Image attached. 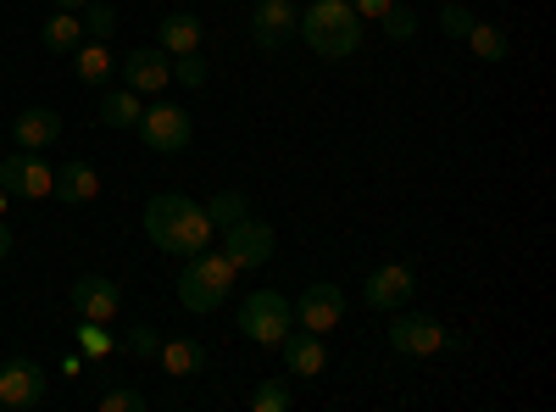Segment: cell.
I'll use <instances>...</instances> for the list:
<instances>
[{"instance_id": "1", "label": "cell", "mask_w": 556, "mask_h": 412, "mask_svg": "<svg viewBox=\"0 0 556 412\" xmlns=\"http://www.w3.org/2000/svg\"><path fill=\"white\" fill-rule=\"evenodd\" d=\"M146 235H151V246L167 251V257H195V251L212 246L217 228H212V217H206L201 201L167 190V196H151V207H146Z\"/></svg>"}, {"instance_id": "2", "label": "cell", "mask_w": 556, "mask_h": 412, "mask_svg": "<svg viewBox=\"0 0 556 412\" xmlns=\"http://www.w3.org/2000/svg\"><path fill=\"white\" fill-rule=\"evenodd\" d=\"M295 34L306 39V51L323 57V62H345L356 57V45H362V17L345 7V0H312V7L301 12Z\"/></svg>"}, {"instance_id": "3", "label": "cell", "mask_w": 556, "mask_h": 412, "mask_svg": "<svg viewBox=\"0 0 556 412\" xmlns=\"http://www.w3.org/2000/svg\"><path fill=\"white\" fill-rule=\"evenodd\" d=\"M235 279H240V267L228 262L223 251H195V257H184V273H178V301L190 307V312H217L228 296H235Z\"/></svg>"}, {"instance_id": "4", "label": "cell", "mask_w": 556, "mask_h": 412, "mask_svg": "<svg viewBox=\"0 0 556 412\" xmlns=\"http://www.w3.org/2000/svg\"><path fill=\"white\" fill-rule=\"evenodd\" d=\"M295 329V312H290V301L278 296V290H256L245 307H240V335L251 340V346H273L278 351V340H285Z\"/></svg>"}, {"instance_id": "5", "label": "cell", "mask_w": 556, "mask_h": 412, "mask_svg": "<svg viewBox=\"0 0 556 412\" xmlns=\"http://www.w3.org/2000/svg\"><path fill=\"white\" fill-rule=\"evenodd\" d=\"M273 240H278V235H273V223H262V217L245 212L240 223H228V228H223V246H217V251L235 262L240 273H256V267L273 257Z\"/></svg>"}, {"instance_id": "6", "label": "cell", "mask_w": 556, "mask_h": 412, "mask_svg": "<svg viewBox=\"0 0 556 412\" xmlns=\"http://www.w3.org/2000/svg\"><path fill=\"white\" fill-rule=\"evenodd\" d=\"M134 128H139V140H146V151H156V157H173V151H184V146H190L195 117L184 112V107H146Z\"/></svg>"}, {"instance_id": "7", "label": "cell", "mask_w": 556, "mask_h": 412, "mask_svg": "<svg viewBox=\"0 0 556 412\" xmlns=\"http://www.w3.org/2000/svg\"><path fill=\"white\" fill-rule=\"evenodd\" d=\"M56 185V167L39 162V151H12L0 157V190L7 196H23V201H45Z\"/></svg>"}, {"instance_id": "8", "label": "cell", "mask_w": 556, "mask_h": 412, "mask_svg": "<svg viewBox=\"0 0 556 412\" xmlns=\"http://www.w3.org/2000/svg\"><path fill=\"white\" fill-rule=\"evenodd\" d=\"M290 312L306 335H329L345 324V290L340 285H306L301 301H290Z\"/></svg>"}, {"instance_id": "9", "label": "cell", "mask_w": 556, "mask_h": 412, "mask_svg": "<svg viewBox=\"0 0 556 412\" xmlns=\"http://www.w3.org/2000/svg\"><path fill=\"white\" fill-rule=\"evenodd\" d=\"M295 23H301V7L295 0H256V12H251V39H256V51H285V45L295 39Z\"/></svg>"}, {"instance_id": "10", "label": "cell", "mask_w": 556, "mask_h": 412, "mask_svg": "<svg viewBox=\"0 0 556 412\" xmlns=\"http://www.w3.org/2000/svg\"><path fill=\"white\" fill-rule=\"evenodd\" d=\"M45 401V374L28 357H7L0 362V412H28Z\"/></svg>"}, {"instance_id": "11", "label": "cell", "mask_w": 556, "mask_h": 412, "mask_svg": "<svg viewBox=\"0 0 556 412\" xmlns=\"http://www.w3.org/2000/svg\"><path fill=\"white\" fill-rule=\"evenodd\" d=\"M412 290H417V273H412L406 262H384V267L367 273L362 301L374 307V312H401V307L412 301Z\"/></svg>"}, {"instance_id": "12", "label": "cell", "mask_w": 556, "mask_h": 412, "mask_svg": "<svg viewBox=\"0 0 556 412\" xmlns=\"http://www.w3.org/2000/svg\"><path fill=\"white\" fill-rule=\"evenodd\" d=\"M73 312L84 317V324H112V317L123 312V290L106 279V273H78L73 279Z\"/></svg>"}, {"instance_id": "13", "label": "cell", "mask_w": 556, "mask_h": 412, "mask_svg": "<svg viewBox=\"0 0 556 412\" xmlns=\"http://www.w3.org/2000/svg\"><path fill=\"white\" fill-rule=\"evenodd\" d=\"M390 351L434 357V351H445V324H434L424 312H401V317H390Z\"/></svg>"}, {"instance_id": "14", "label": "cell", "mask_w": 556, "mask_h": 412, "mask_svg": "<svg viewBox=\"0 0 556 412\" xmlns=\"http://www.w3.org/2000/svg\"><path fill=\"white\" fill-rule=\"evenodd\" d=\"M123 84L134 89V96H156V89L173 84V57L162 51V45H139V51L123 57Z\"/></svg>"}, {"instance_id": "15", "label": "cell", "mask_w": 556, "mask_h": 412, "mask_svg": "<svg viewBox=\"0 0 556 412\" xmlns=\"http://www.w3.org/2000/svg\"><path fill=\"white\" fill-rule=\"evenodd\" d=\"M278 351H285V369H290L295 379H317L323 369H329V351H323V335L290 329L285 340H278Z\"/></svg>"}, {"instance_id": "16", "label": "cell", "mask_w": 556, "mask_h": 412, "mask_svg": "<svg viewBox=\"0 0 556 412\" xmlns=\"http://www.w3.org/2000/svg\"><path fill=\"white\" fill-rule=\"evenodd\" d=\"M51 196L67 201V207H89V201L101 196V173H96V162H84V157H78V162H62Z\"/></svg>"}, {"instance_id": "17", "label": "cell", "mask_w": 556, "mask_h": 412, "mask_svg": "<svg viewBox=\"0 0 556 412\" xmlns=\"http://www.w3.org/2000/svg\"><path fill=\"white\" fill-rule=\"evenodd\" d=\"M56 134H62V117H56L51 107H28V112H17V123H12L17 151H45V146H56Z\"/></svg>"}, {"instance_id": "18", "label": "cell", "mask_w": 556, "mask_h": 412, "mask_svg": "<svg viewBox=\"0 0 556 412\" xmlns=\"http://www.w3.org/2000/svg\"><path fill=\"white\" fill-rule=\"evenodd\" d=\"M156 362H162V374H173V379H195V374H206L212 357H206L201 340H162Z\"/></svg>"}, {"instance_id": "19", "label": "cell", "mask_w": 556, "mask_h": 412, "mask_svg": "<svg viewBox=\"0 0 556 412\" xmlns=\"http://www.w3.org/2000/svg\"><path fill=\"white\" fill-rule=\"evenodd\" d=\"M201 34H206V23L195 12H167L156 39H162L167 57H190V51H201Z\"/></svg>"}, {"instance_id": "20", "label": "cell", "mask_w": 556, "mask_h": 412, "mask_svg": "<svg viewBox=\"0 0 556 412\" xmlns=\"http://www.w3.org/2000/svg\"><path fill=\"white\" fill-rule=\"evenodd\" d=\"M39 39H45V51H51V57H73L78 45H84V23H78V12H62V7H56V17H45Z\"/></svg>"}, {"instance_id": "21", "label": "cell", "mask_w": 556, "mask_h": 412, "mask_svg": "<svg viewBox=\"0 0 556 412\" xmlns=\"http://www.w3.org/2000/svg\"><path fill=\"white\" fill-rule=\"evenodd\" d=\"M139 112H146V107H139V96H134L128 84H123V89H106L101 107H96V117H101L106 128H134V123H139Z\"/></svg>"}, {"instance_id": "22", "label": "cell", "mask_w": 556, "mask_h": 412, "mask_svg": "<svg viewBox=\"0 0 556 412\" xmlns=\"http://www.w3.org/2000/svg\"><path fill=\"white\" fill-rule=\"evenodd\" d=\"M73 67H78V84H106L112 78V51L106 39H84L73 51Z\"/></svg>"}, {"instance_id": "23", "label": "cell", "mask_w": 556, "mask_h": 412, "mask_svg": "<svg viewBox=\"0 0 556 412\" xmlns=\"http://www.w3.org/2000/svg\"><path fill=\"white\" fill-rule=\"evenodd\" d=\"M462 39H468V51H473L479 62H506V51H513V39H506V28L479 23V17H473V28L462 34Z\"/></svg>"}, {"instance_id": "24", "label": "cell", "mask_w": 556, "mask_h": 412, "mask_svg": "<svg viewBox=\"0 0 556 412\" xmlns=\"http://www.w3.org/2000/svg\"><path fill=\"white\" fill-rule=\"evenodd\" d=\"M290 407H295L290 379H262V385L251 390V412H290Z\"/></svg>"}, {"instance_id": "25", "label": "cell", "mask_w": 556, "mask_h": 412, "mask_svg": "<svg viewBox=\"0 0 556 412\" xmlns=\"http://www.w3.org/2000/svg\"><path fill=\"white\" fill-rule=\"evenodd\" d=\"M78 23L89 39H112L117 34V7H106V0H89V7H78Z\"/></svg>"}, {"instance_id": "26", "label": "cell", "mask_w": 556, "mask_h": 412, "mask_svg": "<svg viewBox=\"0 0 556 412\" xmlns=\"http://www.w3.org/2000/svg\"><path fill=\"white\" fill-rule=\"evenodd\" d=\"M251 212V201H245V190H223V196H212V207H206V217H212V228H228V223H240Z\"/></svg>"}, {"instance_id": "27", "label": "cell", "mask_w": 556, "mask_h": 412, "mask_svg": "<svg viewBox=\"0 0 556 412\" xmlns=\"http://www.w3.org/2000/svg\"><path fill=\"white\" fill-rule=\"evenodd\" d=\"M473 28V12L462 7V0H451V7H440V34H451V39H462Z\"/></svg>"}, {"instance_id": "28", "label": "cell", "mask_w": 556, "mask_h": 412, "mask_svg": "<svg viewBox=\"0 0 556 412\" xmlns=\"http://www.w3.org/2000/svg\"><path fill=\"white\" fill-rule=\"evenodd\" d=\"M379 23H384V34H390V39H412V34H417V12L395 7V0H390V12H384Z\"/></svg>"}, {"instance_id": "29", "label": "cell", "mask_w": 556, "mask_h": 412, "mask_svg": "<svg viewBox=\"0 0 556 412\" xmlns=\"http://www.w3.org/2000/svg\"><path fill=\"white\" fill-rule=\"evenodd\" d=\"M173 78H178V84H190V89H201V84H206V62H201V51L173 57Z\"/></svg>"}, {"instance_id": "30", "label": "cell", "mask_w": 556, "mask_h": 412, "mask_svg": "<svg viewBox=\"0 0 556 412\" xmlns=\"http://www.w3.org/2000/svg\"><path fill=\"white\" fill-rule=\"evenodd\" d=\"M101 412H146V396L128 390V385H117V390L101 396Z\"/></svg>"}, {"instance_id": "31", "label": "cell", "mask_w": 556, "mask_h": 412, "mask_svg": "<svg viewBox=\"0 0 556 412\" xmlns=\"http://www.w3.org/2000/svg\"><path fill=\"white\" fill-rule=\"evenodd\" d=\"M78 346H84L89 357H106V351H112V335H106V324H89V329H78Z\"/></svg>"}, {"instance_id": "32", "label": "cell", "mask_w": 556, "mask_h": 412, "mask_svg": "<svg viewBox=\"0 0 556 412\" xmlns=\"http://www.w3.org/2000/svg\"><path fill=\"white\" fill-rule=\"evenodd\" d=\"M156 346H162V340H156V329H151V324L128 329V351H134V357H156Z\"/></svg>"}, {"instance_id": "33", "label": "cell", "mask_w": 556, "mask_h": 412, "mask_svg": "<svg viewBox=\"0 0 556 412\" xmlns=\"http://www.w3.org/2000/svg\"><path fill=\"white\" fill-rule=\"evenodd\" d=\"M345 7H351L356 17H384V12H390V0H345Z\"/></svg>"}, {"instance_id": "34", "label": "cell", "mask_w": 556, "mask_h": 412, "mask_svg": "<svg viewBox=\"0 0 556 412\" xmlns=\"http://www.w3.org/2000/svg\"><path fill=\"white\" fill-rule=\"evenodd\" d=\"M7 257H12V228L0 223V262H7Z\"/></svg>"}, {"instance_id": "35", "label": "cell", "mask_w": 556, "mask_h": 412, "mask_svg": "<svg viewBox=\"0 0 556 412\" xmlns=\"http://www.w3.org/2000/svg\"><path fill=\"white\" fill-rule=\"evenodd\" d=\"M56 7H62V12H78V7H89V0H56Z\"/></svg>"}, {"instance_id": "36", "label": "cell", "mask_w": 556, "mask_h": 412, "mask_svg": "<svg viewBox=\"0 0 556 412\" xmlns=\"http://www.w3.org/2000/svg\"><path fill=\"white\" fill-rule=\"evenodd\" d=\"M7 201H12V196H7V190H0V212H7Z\"/></svg>"}]
</instances>
